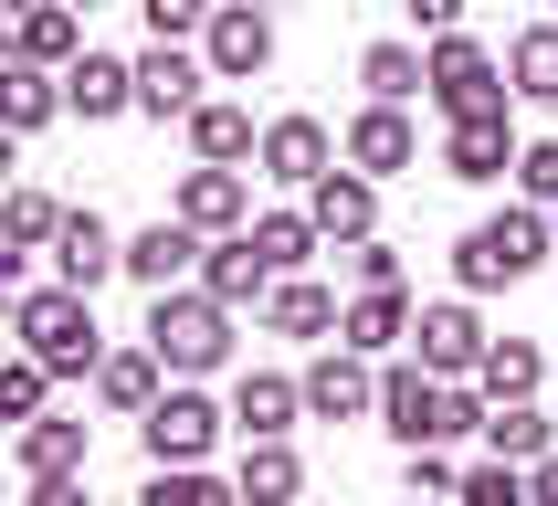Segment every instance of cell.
I'll return each mask as SVG.
<instances>
[{
  "label": "cell",
  "mask_w": 558,
  "mask_h": 506,
  "mask_svg": "<svg viewBox=\"0 0 558 506\" xmlns=\"http://www.w3.org/2000/svg\"><path fill=\"white\" fill-rule=\"evenodd\" d=\"M11 338L32 359H53V380H85L106 348H95V296L85 285H22V306H11Z\"/></svg>",
  "instance_id": "6da1fadb"
},
{
  "label": "cell",
  "mask_w": 558,
  "mask_h": 506,
  "mask_svg": "<svg viewBox=\"0 0 558 506\" xmlns=\"http://www.w3.org/2000/svg\"><path fill=\"white\" fill-rule=\"evenodd\" d=\"M148 348H158V359H169L180 380L221 370V359H232V306H221L211 285H201V296H180V285H158V296H148Z\"/></svg>",
  "instance_id": "7a4b0ae2"
},
{
  "label": "cell",
  "mask_w": 558,
  "mask_h": 506,
  "mask_svg": "<svg viewBox=\"0 0 558 506\" xmlns=\"http://www.w3.org/2000/svg\"><path fill=\"white\" fill-rule=\"evenodd\" d=\"M548 243H558L548 212H496V221H474L464 243H453V275H464V296H485V285H527L537 264H548Z\"/></svg>",
  "instance_id": "3957f363"
},
{
  "label": "cell",
  "mask_w": 558,
  "mask_h": 506,
  "mask_svg": "<svg viewBox=\"0 0 558 506\" xmlns=\"http://www.w3.org/2000/svg\"><path fill=\"white\" fill-rule=\"evenodd\" d=\"M506 63L474 43V32H433V106L442 117H474V106H506Z\"/></svg>",
  "instance_id": "277c9868"
},
{
  "label": "cell",
  "mask_w": 558,
  "mask_h": 506,
  "mask_svg": "<svg viewBox=\"0 0 558 506\" xmlns=\"http://www.w3.org/2000/svg\"><path fill=\"white\" fill-rule=\"evenodd\" d=\"M379 422L401 443H453L442 433V370L433 359H390V370H379Z\"/></svg>",
  "instance_id": "5b68a950"
},
{
  "label": "cell",
  "mask_w": 558,
  "mask_h": 506,
  "mask_svg": "<svg viewBox=\"0 0 558 506\" xmlns=\"http://www.w3.org/2000/svg\"><path fill=\"white\" fill-rule=\"evenodd\" d=\"M201 53H211L221 85H243V74H264L275 63V22H264V0H221L211 32H201Z\"/></svg>",
  "instance_id": "8992f818"
},
{
  "label": "cell",
  "mask_w": 558,
  "mask_h": 506,
  "mask_svg": "<svg viewBox=\"0 0 558 506\" xmlns=\"http://www.w3.org/2000/svg\"><path fill=\"white\" fill-rule=\"evenodd\" d=\"M137 422H148V454H158V465H201V454H211V433H221V411L201 401L190 380H180V390H158Z\"/></svg>",
  "instance_id": "52a82bcc"
},
{
  "label": "cell",
  "mask_w": 558,
  "mask_h": 506,
  "mask_svg": "<svg viewBox=\"0 0 558 506\" xmlns=\"http://www.w3.org/2000/svg\"><path fill=\"white\" fill-rule=\"evenodd\" d=\"M306 411L316 422H359V411H379V370H369V348H327V359H316L306 370Z\"/></svg>",
  "instance_id": "ba28073f"
},
{
  "label": "cell",
  "mask_w": 558,
  "mask_h": 506,
  "mask_svg": "<svg viewBox=\"0 0 558 506\" xmlns=\"http://www.w3.org/2000/svg\"><path fill=\"white\" fill-rule=\"evenodd\" d=\"M201 85H211V53H180V43H158V53H137V117H190L201 106Z\"/></svg>",
  "instance_id": "9c48e42d"
},
{
  "label": "cell",
  "mask_w": 558,
  "mask_h": 506,
  "mask_svg": "<svg viewBox=\"0 0 558 506\" xmlns=\"http://www.w3.org/2000/svg\"><path fill=\"white\" fill-rule=\"evenodd\" d=\"M338 148H348V137H327L316 117H275V126H264V180H284V190H316L327 169H338Z\"/></svg>",
  "instance_id": "30bf717a"
},
{
  "label": "cell",
  "mask_w": 558,
  "mask_h": 506,
  "mask_svg": "<svg viewBox=\"0 0 558 506\" xmlns=\"http://www.w3.org/2000/svg\"><path fill=\"white\" fill-rule=\"evenodd\" d=\"M348 158H359L369 180H401L411 158H422V137H411V117L390 106V95H369V106L348 117Z\"/></svg>",
  "instance_id": "8fae6325"
},
{
  "label": "cell",
  "mask_w": 558,
  "mask_h": 506,
  "mask_svg": "<svg viewBox=\"0 0 558 506\" xmlns=\"http://www.w3.org/2000/svg\"><path fill=\"white\" fill-rule=\"evenodd\" d=\"M442 169L453 180H506L517 169V137H506V106H474V117H453V137H442Z\"/></svg>",
  "instance_id": "7c38bea8"
},
{
  "label": "cell",
  "mask_w": 558,
  "mask_h": 506,
  "mask_svg": "<svg viewBox=\"0 0 558 506\" xmlns=\"http://www.w3.org/2000/svg\"><path fill=\"white\" fill-rule=\"evenodd\" d=\"M411 338H422V359H433L442 380L485 370V348H496L485 327H474V306H464V296H442V306H422V316H411Z\"/></svg>",
  "instance_id": "4fadbf2b"
},
{
  "label": "cell",
  "mask_w": 558,
  "mask_h": 506,
  "mask_svg": "<svg viewBox=\"0 0 558 506\" xmlns=\"http://www.w3.org/2000/svg\"><path fill=\"white\" fill-rule=\"evenodd\" d=\"M169 212L201 221V232H243V221H253V190H243V169H232V158H201V169L180 180V201H169Z\"/></svg>",
  "instance_id": "5bb4252c"
},
{
  "label": "cell",
  "mask_w": 558,
  "mask_h": 506,
  "mask_svg": "<svg viewBox=\"0 0 558 506\" xmlns=\"http://www.w3.org/2000/svg\"><path fill=\"white\" fill-rule=\"evenodd\" d=\"M201 243H211V232L169 212V221H148V232H126V275H137V285L158 296V285H180L190 264H201Z\"/></svg>",
  "instance_id": "9a60e30c"
},
{
  "label": "cell",
  "mask_w": 558,
  "mask_h": 506,
  "mask_svg": "<svg viewBox=\"0 0 558 506\" xmlns=\"http://www.w3.org/2000/svg\"><path fill=\"white\" fill-rule=\"evenodd\" d=\"M63 106H74L85 126L126 117V106H137V63H117V53H74V63H63Z\"/></svg>",
  "instance_id": "2e32d148"
},
{
  "label": "cell",
  "mask_w": 558,
  "mask_h": 506,
  "mask_svg": "<svg viewBox=\"0 0 558 506\" xmlns=\"http://www.w3.org/2000/svg\"><path fill=\"white\" fill-rule=\"evenodd\" d=\"M306 212H316V232H327V243H359V232L379 221V180L348 158V169H327V180L306 190Z\"/></svg>",
  "instance_id": "e0dca14e"
},
{
  "label": "cell",
  "mask_w": 558,
  "mask_h": 506,
  "mask_svg": "<svg viewBox=\"0 0 558 506\" xmlns=\"http://www.w3.org/2000/svg\"><path fill=\"white\" fill-rule=\"evenodd\" d=\"M201 285H211L221 306H264V296H275V264H264V243H253V221L201 253Z\"/></svg>",
  "instance_id": "ac0fdd59"
},
{
  "label": "cell",
  "mask_w": 558,
  "mask_h": 506,
  "mask_svg": "<svg viewBox=\"0 0 558 506\" xmlns=\"http://www.w3.org/2000/svg\"><path fill=\"white\" fill-rule=\"evenodd\" d=\"M53 264H63V285H106V275H126V243L106 232V212H63V232H53Z\"/></svg>",
  "instance_id": "d6986e66"
},
{
  "label": "cell",
  "mask_w": 558,
  "mask_h": 506,
  "mask_svg": "<svg viewBox=\"0 0 558 506\" xmlns=\"http://www.w3.org/2000/svg\"><path fill=\"white\" fill-rule=\"evenodd\" d=\"M158 370H169V359H158L148 338H137V348H106V359H95V401H106V411H148L158 401Z\"/></svg>",
  "instance_id": "ffe728a7"
},
{
  "label": "cell",
  "mask_w": 558,
  "mask_h": 506,
  "mask_svg": "<svg viewBox=\"0 0 558 506\" xmlns=\"http://www.w3.org/2000/svg\"><path fill=\"white\" fill-rule=\"evenodd\" d=\"M295 411H306V380L243 370V390H232V422H243V433H295Z\"/></svg>",
  "instance_id": "44dd1931"
},
{
  "label": "cell",
  "mask_w": 558,
  "mask_h": 506,
  "mask_svg": "<svg viewBox=\"0 0 558 506\" xmlns=\"http://www.w3.org/2000/svg\"><path fill=\"white\" fill-rule=\"evenodd\" d=\"M85 53V11L74 0H22V63H74Z\"/></svg>",
  "instance_id": "7402d4cb"
},
{
  "label": "cell",
  "mask_w": 558,
  "mask_h": 506,
  "mask_svg": "<svg viewBox=\"0 0 558 506\" xmlns=\"http://www.w3.org/2000/svg\"><path fill=\"white\" fill-rule=\"evenodd\" d=\"M338 338H348V348H369V359H379V348H401V338H411L401 285H359V306L338 316Z\"/></svg>",
  "instance_id": "603a6c76"
},
{
  "label": "cell",
  "mask_w": 558,
  "mask_h": 506,
  "mask_svg": "<svg viewBox=\"0 0 558 506\" xmlns=\"http://www.w3.org/2000/svg\"><path fill=\"white\" fill-rule=\"evenodd\" d=\"M190 148H201V158H264V126H253L243 106L201 95V106H190Z\"/></svg>",
  "instance_id": "cb8c5ba5"
},
{
  "label": "cell",
  "mask_w": 558,
  "mask_h": 506,
  "mask_svg": "<svg viewBox=\"0 0 558 506\" xmlns=\"http://www.w3.org/2000/svg\"><path fill=\"white\" fill-rule=\"evenodd\" d=\"M359 85L390 95V106H411V95H433V53H411V43H369V53H359Z\"/></svg>",
  "instance_id": "d4e9b609"
},
{
  "label": "cell",
  "mask_w": 558,
  "mask_h": 506,
  "mask_svg": "<svg viewBox=\"0 0 558 506\" xmlns=\"http://www.w3.org/2000/svg\"><path fill=\"white\" fill-rule=\"evenodd\" d=\"M264 316H275L284 338H327V327H338V296H327V285H306V275H275Z\"/></svg>",
  "instance_id": "484cf974"
},
{
  "label": "cell",
  "mask_w": 558,
  "mask_h": 506,
  "mask_svg": "<svg viewBox=\"0 0 558 506\" xmlns=\"http://www.w3.org/2000/svg\"><path fill=\"white\" fill-rule=\"evenodd\" d=\"M474 380H485V401H527L537 380H548V359H537L527 338H496V348H485V370H474Z\"/></svg>",
  "instance_id": "4316f807"
},
{
  "label": "cell",
  "mask_w": 558,
  "mask_h": 506,
  "mask_svg": "<svg viewBox=\"0 0 558 506\" xmlns=\"http://www.w3.org/2000/svg\"><path fill=\"white\" fill-rule=\"evenodd\" d=\"M485 454L537 465V454H548V411H537V401H496V411H485Z\"/></svg>",
  "instance_id": "83f0119b"
},
{
  "label": "cell",
  "mask_w": 558,
  "mask_h": 506,
  "mask_svg": "<svg viewBox=\"0 0 558 506\" xmlns=\"http://www.w3.org/2000/svg\"><path fill=\"white\" fill-rule=\"evenodd\" d=\"M85 465V422H43V411H32L22 422V474H74Z\"/></svg>",
  "instance_id": "f1b7e54d"
},
{
  "label": "cell",
  "mask_w": 558,
  "mask_h": 506,
  "mask_svg": "<svg viewBox=\"0 0 558 506\" xmlns=\"http://www.w3.org/2000/svg\"><path fill=\"white\" fill-rule=\"evenodd\" d=\"M506 85L517 95H558V22H537V32L506 43Z\"/></svg>",
  "instance_id": "f546056e"
},
{
  "label": "cell",
  "mask_w": 558,
  "mask_h": 506,
  "mask_svg": "<svg viewBox=\"0 0 558 506\" xmlns=\"http://www.w3.org/2000/svg\"><path fill=\"white\" fill-rule=\"evenodd\" d=\"M53 232H63V201H53V190H11V212H0V243H11V253H43Z\"/></svg>",
  "instance_id": "4dcf8cb0"
},
{
  "label": "cell",
  "mask_w": 558,
  "mask_h": 506,
  "mask_svg": "<svg viewBox=\"0 0 558 506\" xmlns=\"http://www.w3.org/2000/svg\"><path fill=\"white\" fill-rule=\"evenodd\" d=\"M232 485H243V496H295V485H306V465L284 454V433H253V454H243V474H232Z\"/></svg>",
  "instance_id": "1f68e13d"
},
{
  "label": "cell",
  "mask_w": 558,
  "mask_h": 506,
  "mask_svg": "<svg viewBox=\"0 0 558 506\" xmlns=\"http://www.w3.org/2000/svg\"><path fill=\"white\" fill-rule=\"evenodd\" d=\"M253 243H264V264H275V275H295L327 232H316V212H264V221H253Z\"/></svg>",
  "instance_id": "d6a6232c"
},
{
  "label": "cell",
  "mask_w": 558,
  "mask_h": 506,
  "mask_svg": "<svg viewBox=\"0 0 558 506\" xmlns=\"http://www.w3.org/2000/svg\"><path fill=\"white\" fill-rule=\"evenodd\" d=\"M221 496V474L201 465H148V485H137V506H211Z\"/></svg>",
  "instance_id": "836d02e7"
},
{
  "label": "cell",
  "mask_w": 558,
  "mask_h": 506,
  "mask_svg": "<svg viewBox=\"0 0 558 506\" xmlns=\"http://www.w3.org/2000/svg\"><path fill=\"white\" fill-rule=\"evenodd\" d=\"M53 106H63V85H53V63H11V126H22V137H32V126L53 117Z\"/></svg>",
  "instance_id": "e575fe53"
},
{
  "label": "cell",
  "mask_w": 558,
  "mask_h": 506,
  "mask_svg": "<svg viewBox=\"0 0 558 506\" xmlns=\"http://www.w3.org/2000/svg\"><path fill=\"white\" fill-rule=\"evenodd\" d=\"M43 380H53V359H11V370H0V422H32V411H43Z\"/></svg>",
  "instance_id": "d590c367"
},
{
  "label": "cell",
  "mask_w": 558,
  "mask_h": 506,
  "mask_svg": "<svg viewBox=\"0 0 558 506\" xmlns=\"http://www.w3.org/2000/svg\"><path fill=\"white\" fill-rule=\"evenodd\" d=\"M137 11H148V32H158V43H180V32H211V11H221V0H137Z\"/></svg>",
  "instance_id": "8d00e7d4"
},
{
  "label": "cell",
  "mask_w": 558,
  "mask_h": 506,
  "mask_svg": "<svg viewBox=\"0 0 558 506\" xmlns=\"http://www.w3.org/2000/svg\"><path fill=\"white\" fill-rule=\"evenodd\" d=\"M517 190H527V201H558V137L517 148Z\"/></svg>",
  "instance_id": "74e56055"
},
{
  "label": "cell",
  "mask_w": 558,
  "mask_h": 506,
  "mask_svg": "<svg viewBox=\"0 0 558 506\" xmlns=\"http://www.w3.org/2000/svg\"><path fill=\"white\" fill-rule=\"evenodd\" d=\"M348 275H359V285H401V253L359 232V243H348Z\"/></svg>",
  "instance_id": "f35d334b"
},
{
  "label": "cell",
  "mask_w": 558,
  "mask_h": 506,
  "mask_svg": "<svg viewBox=\"0 0 558 506\" xmlns=\"http://www.w3.org/2000/svg\"><path fill=\"white\" fill-rule=\"evenodd\" d=\"M411 22L422 32H464V0H411Z\"/></svg>",
  "instance_id": "ab89813d"
},
{
  "label": "cell",
  "mask_w": 558,
  "mask_h": 506,
  "mask_svg": "<svg viewBox=\"0 0 558 506\" xmlns=\"http://www.w3.org/2000/svg\"><path fill=\"white\" fill-rule=\"evenodd\" d=\"M527 496H548V506H558V454H537V465H527Z\"/></svg>",
  "instance_id": "60d3db41"
},
{
  "label": "cell",
  "mask_w": 558,
  "mask_h": 506,
  "mask_svg": "<svg viewBox=\"0 0 558 506\" xmlns=\"http://www.w3.org/2000/svg\"><path fill=\"white\" fill-rule=\"evenodd\" d=\"M74 11H95V0H74Z\"/></svg>",
  "instance_id": "b9f144b4"
},
{
  "label": "cell",
  "mask_w": 558,
  "mask_h": 506,
  "mask_svg": "<svg viewBox=\"0 0 558 506\" xmlns=\"http://www.w3.org/2000/svg\"><path fill=\"white\" fill-rule=\"evenodd\" d=\"M264 11H275V0H264Z\"/></svg>",
  "instance_id": "7bdbcfd3"
}]
</instances>
